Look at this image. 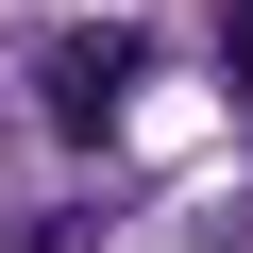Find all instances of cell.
I'll list each match as a JSON object with an SVG mask.
<instances>
[{
	"label": "cell",
	"instance_id": "cell-1",
	"mask_svg": "<svg viewBox=\"0 0 253 253\" xmlns=\"http://www.w3.org/2000/svg\"><path fill=\"white\" fill-rule=\"evenodd\" d=\"M118 84H135V34H84V51L51 68V118H68V135H101V118H118Z\"/></svg>",
	"mask_w": 253,
	"mask_h": 253
}]
</instances>
